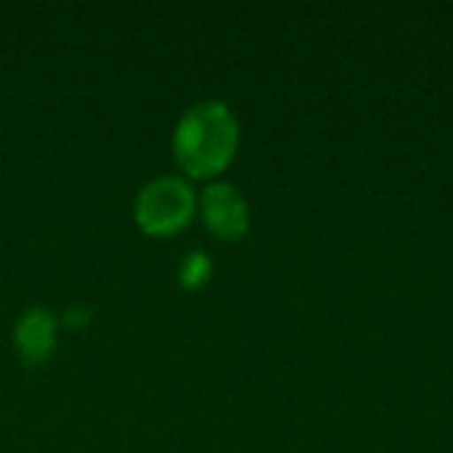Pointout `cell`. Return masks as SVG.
<instances>
[{"mask_svg":"<svg viewBox=\"0 0 453 453\" xmlns=\"http://www.w3.org/2000/svg\"><path fill=\"white\" fill-rule=\"evenodd\" d=\"M212 273V263L204 252H188L186 260L180 263V284L188 289L202 287Z\"/></svg>","mask_w":453,"mask_h":453,"instance_id":"obj_5","label":"cell"},{"mask_svg":"<svg viewBox=\"0 0 453 453\" xmlns=\"http://www.w3.org/2000/svg\"><path fill=\"white\" fill-rule=\"evenodd\" d=\"M239 146V122L223 101L194 104L173 133L178 165L194 178H210L228 167Z\"/></svg>","mask_w":453,"mask_h":453,"instance_id":"obj_1","label":"cell"},{"mask_svg":"<svg viewBox=\"0 0 453 453\" xmlns=\"http://www.w3.org/2000/svg\"><path fill=\"white\" fill-rule=\"evenodd\" d=\"M194 191L186 180L162 175L146 183L135 196V220L146 234L165 236L180 231L194 215Z\"/></svg>","mask_w":453,"mask_h":453,"instance_id":"obj_2","label":"cell"},{"mask_svg":"<svg viewBox=\"0 0 453 453\" xmlns=\"http://www.w3.org/2000/svg\"><path fill=\"white\" fill-rule=\"evenodd\" d=\"M16 348L27 361H42L48 358L53 342H56V319L48 308H32L27 311L13 332Z\"/></svg>","mask_w":453,"mask_h":453,"instance_id":"obj_4","label":"cell"},{"mask_svg":"<svg viewBox=\"0 0 453 453\" xmlns=\"http://www.w3.org/2000/svg\"><path fill=\"white\" fill-rule=\"evenodd\" d=\"M202 215H204V223L212 228V234L228 242L242 239L250 228V207L244 196L239 194L236 186L223 183V180L204 188Z\"/></svg>","mask_w":453,"mask_h":453,"instance_id":"obj_3","label":"cell"}]
</instances>
